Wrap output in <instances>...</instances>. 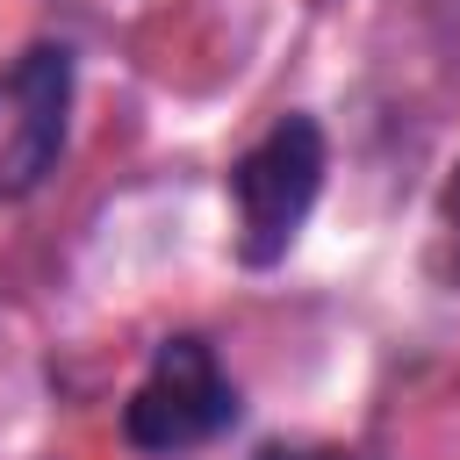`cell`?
<instances>
[{
    "instance_id": "obj_1",
    "label": "cell",
    "mask_w": 460,
    "mask_h": 460,
    "mask_svg": "<svg viewBox=\"0 0 460 460\" xmlns=\"http://www.w3.org/2000/svg\"><path fill=\"white\" fill-rule=\"evenodd\" d=\"M323 172H331V144H323V122L316 115H273L259 144H244L223 172V194L237 208V266L266 273L295 252L316 194H323Z\"/></svg>"
},
{
    "instance_id": "obj_2",
    "label": "cell",
    "mask_w": 460,
    "mask_h": 460,
    "mask_svg": "<svg viewBox=\"0 0 460 460\" xmlns=\"http://www.w3.org/2000/svg\"><path fill=\"white\" fill-rule=\"evenodd\" d=\"M244 417L237 381L223 374L216 345L201 331H172L151 345V367L137 374L122 402V446L144 460H194Z\"/></svg>"
},
{
    "instance_id": "obj_3",
    "label": "cell",
    "mask_w": 460,
    "mask_h": 460,
    "mask_svg": "<svg viewBox=\"0 0 460 460\" xmlns=\"http://www.w3.org/2000/svg\"><path fill=\"white\" fill-rule=\"evenodd\" d=\"M72 93H79L72 43H29L22 58L0 65V201H29L58 172Z\"/></svg>"
},
{
    "instance_id": "obj_4",
    "label": "cell",
    "mask_w": 460,
    "mask_h": 460,
    "mask_svg": "<svg viewBox=\"0 0 460 460\" xmlns=\"http://www.w3.org/2000/svg\"><path fill=\"white\" fill-rule=\"evenodd\" d=\"M252 460H367V453H352V446H259Z\"/></svg>"
},
{
    "instance_id": "obj_5",
    "label": "cell",
    "mask_w": 460,
    "mask_h": 460,
    "mask_svg": "<svg viewBox=\"0 0 460 460\" xmlns=\"http://www.w3.org/2000/svg\"><path fill=\"white\" fill-rule=\"evenodd\" d=\"M438 230H446V244H460V158H453V180L438 194ZM453 280H460V266H453Z\"/></svg>"
}]
</instances>
